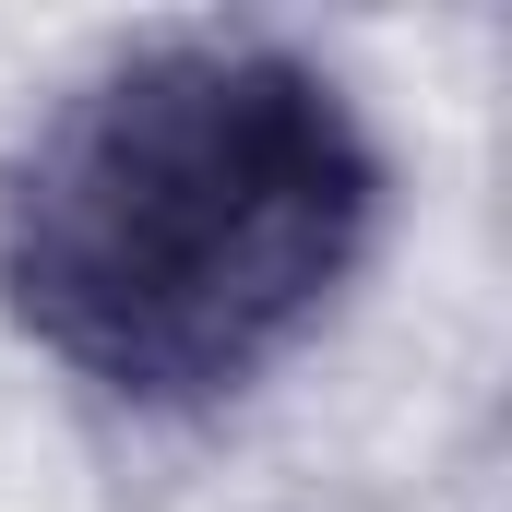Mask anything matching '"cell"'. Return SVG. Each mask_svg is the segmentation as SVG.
Returning <instances> with one entry per match:
<instances>
[{
	"mask_svg": "<svg viewBox=\"0 0 512 512\" xmlns=\"http://www.w3.org/2000/svg\"><path fill=\"white\" fill-rule=\"evenodd\" d=\"M393 155L334 60L167 24L84 60L0 143V322L108 417L262 393L382 251Z\"/></svg>",
	"mask_w": 512,
	"mask_h": 512,
	"instance_id": "cell-1",
	"label": "cell"
}]
</instances>
